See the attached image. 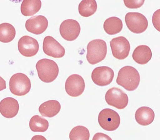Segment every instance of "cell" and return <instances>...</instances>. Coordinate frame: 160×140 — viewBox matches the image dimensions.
Instances as JSON below:
<instances>
[{"mask_svg": "<svg viewBox=\"0 0 160 140\" xmlns=\"http://www.w3.org/2000/svg\"><path fill=\"white\" fill-rule=\"evenodd\" d=\"M140 82V74L134 67L126 66L122 68L118 72L117 84L127 91H135L138 87Z\"/></svg>", "mask_w": 160, "mask_h": 140, "instance_id": "obj_1", "label": "cell"}, {"mask_svg": "<svg viewBox=\"0 0 160 140\" xmlns=\"http://www.w3.org/2000/svg\"><path fill=\"white\" fill-rule=\"evenodd\" d=\"M36 68L39 78L44 82H53L58 75V64L50 59L44 58L39 60L36 63Z\"/></svg>", "mask_w": 160, "mask_h": 140, "instance_id": "obj_2", "label": "cell"}, {"mask_svg": "<svg viewBox=\"0 0 160 140\" xmlns=\"http://www.w3.org/2000/svg\"><path fill=\"white\" fill-rule=\"evenodd\" d=\"M87 59L91 65L97 64L104 60L107 55V43L101 39H96L88 43L87 47Z\"/></svg>", "mask_w": 160, "mask_h": 140, "instance_id": "obj_3", "label": "cell"}, {"mask_svg": "<svg viewBox=\"0 0 160 140\" xmlns=\"http://www.w3.org/2000/svg\"><path fill=\"white\" fill-rule=\"evenodd\" d=\"M31 88V83L27 76L21 73L15 74L11 78L9 88L14 95L23 96L29 92Z\"/></svg>", "mask_w": 160, "mask_h": 140, "instance_id": "obj_4", "label": "cell"}, {"mask_svg": "<svg viewBox=\"0 0 160 140\" xmlns=\"http://www.w3.org/2000/svg\"><path fill=\"white\" fill-rule=\"evenodd\" d=\"M98 119L100 127L108 131L117 130L120 123V118L119 114L109 108L104 109L101 111Z\"/></svg>", "mask_w": 160, "mask_h": 140, "instance_id": "obj_5", "label": "cell"}, {"mask_svg": "<svg viewBox=\"0 0 160 140\" xmlns=\"http://www.w3.org/2000/svg\"><path fill=\"white\" fill-rule=\"evenodd\" d=\"M127 27L131 32L135 34H141L145 32L148 26L147 19L141 13L130 12L125 17Z\"/></svg>", "mask_w": 160, "mask_h": 140, "instance_id": "obj_6", "label": "cell"}, {"mask_svg": "<svg viewBox=\"0 0 160 140\" xmlns=\"http://www.w3.org/2000/svg\"><path fill=\"white\" fill-rule=\"evenodd\" d=\"M105 100L109 106L119 109H122L128 106V95L122 90L117 87L109 89L105 95Z\"/></svg>", "mask_w": 160, "mask_h": 140, "instance_id": "obj_7", "label": "cell"}, {"mask_svg": "<svg viewBox=\"0 0 160 140\" xmlns=\"http://www.w3.org/2000/svg\"><path fill=\"white\" fill-rule=\"evenodd\" d=\"M113 56L116 58L123 60L128 58L130 53V42L125 37L120 36L112 39L110 42Z\"/></svg>", "mask_w": 160, "mask_h": 140, "instance_id": "obj_8", "label": "cell"}, {"mask_svg": "<svg viewBox=\"0 0 160 140\" xmlns=\"http://www.w3.org/2000/svg\"><path fill=\"white\" fill-rule=\"evenodd\" d=\"M114 77L113 70L108 67H96L92 73L91 78L95 84L101 87L107 86L112 82Z\"/></svg>", "mask_w": 160, "mask_h": 140, "instance_id": "obj_9", "label": "cell"}, {"mask_svg": "<svg viewBox=\"0 0 160 140\" xmlns=\"http://www.w3.org/2000/svg\"><path fill=\"white\" fill-rule=\"evenodd\" d=\"M81 32L80 24L75 20H65L61 23L60 32L65 40L72 41L76 40L79 36Z\"/></svg>", "mask_w": 160, "mask_h": 140, "instance_id": "obj_10", "label": "cell"}, {"mask_svg": "<svg viewBox=\"0 0 160 140\" xmlns=\"http://www.w3.org/2000/svg\"><path fill=\"white\" fill-rule=\"evenodd\" d=\"M85 89L84 79L78 74H73L68 78L65 84V89L67 93L73 97L82 95Z\"/></svg>", "mask_w": 160, "mask_h": 140, "instance_id": "obj_11", "label": "cell"}, {"mask_svg": "<svg viewBox=\"0 0 160 140\" xmlns=\"http://www.w3.org/2000/svg\"><path fill=\"white\" fill-rule=\"evenodd\" d=\"M18 47L20 53L28 58L36 55L39 49L38 42L32 37L28 36H23L19 39Z\"/></svg>", "mask_w": 160, "mask_h": 140, "instance_id": "obj_12", "label": "cell"}, {"mask_svg": "<svg viewBox=\"0 0 160 140\" xmlns=\"http://www.w3.org/2000/svg\"><path fill=\"white\" fill-rule=\"evenodd\" d=\"M44 52L47 56L54 58H61L65 56L64 48L53 37L50 36L46 37L43 43Z\"/></svg>", "mask_w": 160, "mask_h": 140, "instance_id": "obj_13", "label": "cell"}, {"mask_svg": "<svg viewBox=\"0 0 160 140\" xmlns=\"http://www.w3.org/2000/svg\"><path fill=\"white\" fill-rule=\"evenodd\" d=\"M48 26V21L43 15H38L31 17L26 22V30L32 33L39 35L44 32Z\"/></svg>", "mask_w": 160, "mask_h": 140, "instance_id": "obj_14", "label": "cell"}, {"mask_svg": "<svg viewBox=\"0 0 160 140\" xmlns=\"http://www.w3.org/2000/svg\"><path fill=\"white\" fill-rule=\"evenodd\" d=\"M19 108L18 102L12 98H4L0 102V113L8 119L15 117L18 113Z\"/></svg>", "mask_w": 160, "mask_h": 140, "instance_id": "obj_15", "label": "cell"}, {"mask_svg": "<svg viewBox=\"0 0 160 140\" xmlns=\"http://www.w3.org/2000/svg\"><path fill=\"white\" fill-rule=\"evenodd\" d=\"M154 118V111L148 107H140L135 112V120L141 126H147L152 124Z\"/></svg>", "mask_w": 160, "mask_h": 140, "instance_id": "obj_16", "label": "cell"}, {"mask_svg": "<svg viewBox=\"0 0 160 140\" xmlns=\"http://www.w3.org/2000/svg\"><path fill=\"white\" fill-rule=\"evenodd\" d=\"M61 106L60 102L55 100H48L42 104L39 108V111L44 117L51 118L60 112Z\"/></svg>", "mask_w": 160, "mask_h": 140, "instance_id": "obj_17", "label": "cell"}, {"mask_svg": "<svg viewBox=\"0 0 160 140\" xmlns=\"http://www.w3.org/2000/svg\"><path fill=\"white\" fill-rule=\"evenodd\" d=\"M132 57L133 60L139 64L145 65L152 59V51L148 46L140 45L135 48Z\"/></svg>", "mask_w": 160, "mask_h": 140, "instance_id": "obj_18", "label": "cell"}, {"mask_svg": "<svg viewBox=\"0 0 160 140\" xmlns=\"http://www.w3.org/2000/svg\"><path fill=\"white\" fill-rule=\"evenodd\" d=\"M42 6L41 0H23L21 7L22 14L25 16H31L38 12Z\"/></svg>", "mask_w": 160, "mask_h": 140, "instance_id": "obj_19", "label": "cell"}, {"mask_svg": "<svg viewBox=\"0 0 160 140\" xmlns=\"http://www.w3.org/2000/svg\"><path fill=\"white\" fill-rule=\"evenodd\" d=\"M104 29L107 34L113 35L119 33L123 28V24L121 19L115 17L107 19L104 22Z\"/></svg>", "mask_w": 160, "mask_h": 140, "instance_id": "obj_20", "label": "cell"}, {"mask_svg": "<svg viewBox=\"0 0 160 140\" xmlns=\"http://www.w3.org/2000/svg\"><path fill=\"white\" fill-rule=\"evenodd\" d=\"M98 8L96 0H82L78 5V12L82 17H88L96 12Z\"/></svg>", "mask_w": 160, "mask_h": 140, "instance_id": "obj_21", "label": "cell"}, {"mask_svg": "<svg viewBox=\"0 0 160 140\" xmlns=\"http://www.w3.org/2000/svg\"><path fill=\"white\" fill-rule=\"evenodd\" d=\"M15 35L16 30L11 24H0V42L4 43L10 42L14 39Z\"/></svg>", "mask_w": 160, "mask_h": 140, "instance_id": "obj_22", "label": "cell"}, {"mask_svg": "<svg viewBox=\"0 0 160 140\" xmlns=\"http://www.w3.org/2000/svg\"><path fill=\"white\" fill-rule=\"evenodd\" d=\"M29 127L33 132H43L48 130L49 123L45 118L38 115H35L30 120Z\"/></svg>", "mask_w": 160, "mask_h": 140, "instance_id": "obj_23", "label": "cell"}, {"mask_svg": "<svg viewBox=\"0 0 160 140\" xmlns=\"http://www.w3.org/2000/svg\"><path fill=\"white\" fill-rule=\"evenodd\" d=\"M90 133L86 127L79 126L72 129L69 134V138L71 140H89Z\"/></svg>", "mask_w": 160, "mask_h": 140, "instance_id": "obj_24", "label": "cell"}, {"mask_svg": "<svg viewBox=\"0 0 160 140\" xmlns=\"http://www.w3.org/2000/svg\"><path fill=\"white\" fill-rule=\"evenodd\" d=\"M125 5L130 9H137L141 8L145 0H123Z\"/></svg>", "mask_w": 160, "mask_h": 140, "instance_id": "obj_25", "label": "cell"}, {"mask_svg": "<svg viewBox=\"0 0 160 140\" xmlns=\"http://www.w3.org/2000/svg\"><path fill=\"white\" fill-rule=\"evenodd\" d=\"M160 9L156 11L153 15L152 21L156 29L160 31Z\"/></svg>", "mask_w": 160, "mask_h": 140, "instance_id": "obj_26", "label": "cell"}, {"mask_svg": "<svg viewBox=\"0 0 160 140\" xmlns=\"http://www.w3.org/2000/svg\"><path fill=\"white\" fill-rule=\"evenodd\" d=\"M93 140H112V139L108 136L103 133H97L94 136Z\"/></svg>", "mask_w": 160, "mask_h": 140, "instance_id": "obj_27", "label": "cell"}, {"mask_svg": "<svg viewBox=\"0 0 160 140\" xmlns=\"http://www.w3.org/2000/svg\"><path fill=\"white\" fill-rule=\"evenodd\" d=\"M6 88V82L3 78L0 76V91L3 90Z\"/></svg>", "mask_w": 160, "mask_h": 140, "instance_id": "obj_28", "label": "cell"}, {"mask_svg": "<svg viewBox=\"0 0 160 140\" xmlns=\"http://www.w3.org/2000/svg\"><path fill=\"white\" fill-rule=\"evenodd\" d=\"M10 1L15 3H19L22 1L23 0H9Z\"/></svg>", "mask_w": 160, "mask_h": 140, "instance_id": "obj_29", "label": "cell"}]
</instances>
